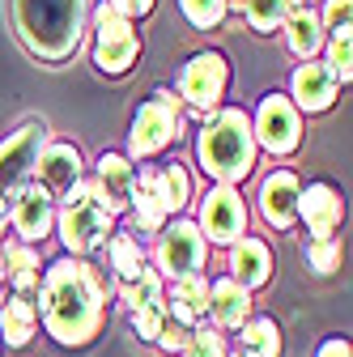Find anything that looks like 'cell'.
Wrapping results in <instances>:
<instances>
[{"label": "cell", "mask_w": 353, "mask_h": 357, "mask_svg": "<svg viewBox=\"0 0 353 357\" xmlns=\"http://www.w3.org/2000/svg\"><path fill=\"white\" fill-rule=\"evenodd\" d=\"M34 310L52 340H60L64 349H81L90 344L107 319V298L111 285L90 259L81 255H60L56 264L43 268V281L34 289Z\"/></svg>", "instance_id": "obj_1"}, {"label": "cell", "mask_w": 353, "mask_h": 357, "mask_svg": "<svg viewBox=\"0 0 353 357\" xmlns=\"http://www.w3.org/2000/svg\"><path fill=\"white\" fill-rule=\"evenodd\" d=\"M13 30L30 56L60 64L90 30V0H13Z\"/></svg>", "instance_id": "obj_2"}, {"label": "cell", "mask_w": 353, "mask_h": 357, "mask_svg": "<svg viewBox=\"0 0 353 357\" xmlns=\"http://www.w3.org/2000/svg\"><path fill=\"white\" fill-rule=\"evenodd\" d=\"M255 137H251V115L239 107H217L204 115L196 132V162L213 178L217 188H239L243 178L255 170Z\"/></svg>", "instance_id": "obj_3"}, {"label": "cell", "mask_w": 353, "mask_h": 357, "mask_svg": "<svg viewBox=\"0 0 353 357\" xmlns=\"http://www.w3.org/2000/svg\"><path fill=\"white\" fill-rule=\"evenodd\" d=\"M56 234L64 243V255H81V259L107 247V238L115 234V213L107 204V192L90 174L56 204Z\"/></svg>", "instance_id": "obj_4"}, {"label": "cell", "mask_w": 353, "mask_h": 357, "mask_svg": "<svg viewBox=\"0 0 353 357\" xmlns=\"http://www.w3.org/2000/svg\"><path fill=\"white\" fill-rule=\"evenodd\" d=\"M183 132V102L170 85H158L153 94L141 102V111L132 115V128H128V162L132 166H149L158 153H166Z\"/></svg>", "instance_id": "obj_5"}, {"label": "cell", "mask_w": 353, "mask_h": 357, "mask_svg": "<svg viewBox=\"0 0 353 357\" xmlns=\"http://www.w3.org/2000/svg\"><path fill=\"white\" fill-rule=\"evenodd\" d=\"M90 22H94V64H98V73L123 77L132 64H137V56H141V30H137V22L119 17L107 0L90 9Z\"/></svg>", "instance_id": "obj_6"}, {"label": "cell", "mask_w": 353, "mask_h": 357, "mask_svg": "<svg viewBox=\"0 0 353 357\" xmlns=\"http://www.w3.org/2000/svg\"><path fill=\"white\" fill-rule=\"evenodd\" d=\"M204 259H209V243L200 238V230H196L192 217H170L166 226L158 230L153 264H158L162 277H170V281L192 277V273H200V268H204Z\"/></svg>", "instance_id": "obj_7"}, {"label": "cell", "mask_w": 353, "mask_h": 357, "mask_svg": "<svg viewBox=\"0 0 353 357\" xmlns=\"http://www.w3.org/2000/svg\"><path fill=\"white\" fill-rule=\"evenodd\" d=\"M251 137H255V149H269L273 158H290L302 145V115L290 102V94L273 89V94L260 98L255 119H251Z\"/></svg>", "instance_id": "obj_8"}, {"label": "cell", "mask_w": 353, "mask_h": 357, "mask_svg": "<svg viewBox=\"0 0 353 357\" xmlns=\"http://www.w3.org/2000/svg\"><path fill=\"white\" fill-rule=\"evenodd\" d=\"M47 145V123L43 119H30L22 123L13 137L0 145V200H9L34 178V166H38V153Z\"/></svg>", "instance_id": "obj_9"}, {"label": "cell", "mask_w": 353, "mask_h": 357, "mask_svg": "<svg viewBox=\"0 0 353 357\" xmlns=\"http://www.w3.org/2000/svg\"><path fill=\"white\" fill-rule=\"evenodd\" d=\"M230 89V60L222 52H196L179 73V102L213 115Z\"/></svg>", "instance_id": "obj_10"}, {"label": "cell", "mask_w": 353, "mask_h": 357, "mask_svg": "<svg viewBox=\"0 0 353 357\" xmlns=\"http://www.w3.org/2000/svg\"><path fill=\"white\" fill-rule=\"evenodd\" d=\"M196 230H200L204 243H222V247L239 243V238L247 234V200H243V192H239V188H217V183H213V188L200 196Z\"/></svg>", "instance_id": "obj_11"}, {"label": "cell", "mask_w": 353, "mask_h": 357, "mask_svg": "<svg viewBox=\"0 0 353 357\" xmlns=\"http://www.w3.org/2000/svg\"><path fill=\"white\" fill-rule=\"evenodd\" d=\"M81 178H85V158H81V149L68 145V141H47V145H43V153H38V166H34V178H30V183H38L43 192L60 204V200L81 183Z\"/></svg>", "instance_id": "obj_12"}, {"label": "cell", "mask_w": 353, "mask_h": 357, "mask_svg": "<svg viewBox=\"0 0 353 357\" xmlns=\"http://www.w3.org/2000/svg\"><path fill=\"white\" fill-rule=\"evenodd\" d=\"M56 230V200L43 192L38 183H26L17 196H13V217H9V234L17 243H30L38 247Z\"/></svg>", "instance_id": "obj_13"}, {"label": "cell", "mask_w": 353, "mask_h": 357, "mask_svg": "<svg viewBox=\"0 0 353 357\" xmlns=\"http://www.w3.org/2000/svg\"><path fill=\"white\" fill-rule=\"evenodd\" d=\"M298 221L311 238H336L340 221H345V196L332 188V183H311L298 192Z\"/></svg>", "instance_id": "obj_14"}, {"label": "cell", "mask_w": 353, "mask_h": 357, "mask_svg": "<svg viewBox=\"0 0 353 357\" xmlns=\"http://www.w3.org/2000/svg\"><path fill=\"white\" fill-rule=\"evenodd\" d=\"M336 89L340 85L332 81V73H328L324 60H302L294 68V77H290V102L298 107V115L302 111L306 115H324L336 102Z\"/></svg>", "instance_id": "obj_15"}, {"label": "cell", "mask_w": 353, "mask_h": 357, "mask_svg": "<svg viewBox=\"0 0 353 357\" xmlns=\"http://www.w3.org/2000/svg\"><path fill=\"white\" fill-rule=\"evenodd\" d=\"M298 192H302V183H298L294 170H273L269 178H264V188H260V213H264V221L277 226V230L298 226Z\"/></svg>", "instance_id": "obj_16"}, {"label": "cell", "mask_w": 353, "mask_h": 357, "mask_svg": "<svg viewBox=\"0 0 353 357\" xmlns=\"http://www.w3.org/2000/svg\"><path fill=\"white\" fill-rule=\"evenodd\" d=\"M209 319H213L217 332H239L251 319V294L234 277L209 281Z\"/></svg>", "instance_id": "obj_17"}, {"label": "cell", "mask_w": 353, "mask_h": 357, "mask_svg": "<svg viewBox=\"0 0 353 357\" xmlns=\"http://www.w3.org/2000/svg\"><path fill=\"white\" fill-rule=\"evenodd\" d=\"M230 277L251 294V289H264L273 281V251L264 238H251L243 234L239 243H230Z\"/></svg>", "instance_id": "obj_18"}, {"label": "cell", "mask_w": 353, "mask_h": 357, "mask_svg": "<svg viewBox=\"0 0 353 357\" xmlns=\"http://www.w3.org/2000/svg\"><path fill=\"white\" fill-rule=\"evenodd\" d=\"M166 315H170L174 324H183V328L209 324V277H204V273H192V277L170 281Z\"/></svg>", "instance_id": "obj_19"}, {"label": "cell", "mask_w": 353, "mask_h": 357, "mask_svg": "<svg viewBox=\"0 0 353 357\" xmlns=\"http://www.w3.org/2000/svg\"><path fill=\"white\" fill-rule=\"evenodd\" d=\"M94 183L107 192V204H111V213L119 217V213H128V200H132V183H137V166H132L123 153H103L98 162H94Z\"/></svg>", "instance_id": "obj_20"}, {"label": "cell", "mask_w": 353, "mask_h": 357, "mask_svg": "<svg viewBox=\"0 0 353 357\" xmlns=\"http://www.w3.org/2000/svg\"><path fill=\"white\" fill-rule=\"evenodd\" d=\"M5 281H9L22 298H34V289H38V281H43L38 247L17 243V238H5Z\"/></svg>", "instance_id": "obj_21"}, {"label": "cell", "mask_w": 353, "mask_h": 357, "mask_svg": "<svg viewBox=\"0 0 353 357\" xmlns=\"http://www.w3.org/2000/svg\"><path fill=\"white\" fill-rule=\"evenodd\" d=\"M38 332V310H34V298H22L13 294L9 302H0V344L9 349H26Z\"/></svg>", "instance_id": "obj_22"}, {"label": "cell", "mask_w": 353, "mask_h": 357, "mask_svg": "<svg viewBox=\"0 0 353 357\" xmlns=\"http://www.w3.org/2000/svg\"><path fill=\"white\" fill-rule=\"evenodd\" d=\"M281 30H285V43H290V52L298 56V60H315L320 52H324V26H320V13L311 9V5H302V9H294L285 22H281Z\"/></svg>", "instance_id": "obj_23"}, {"label": "cell", "mask_w": 353, "mask_h": 357, "mask_svg": "<svg viewBox=\"0 0 353 357\" xmlns=\"http://www.w3.org/2000/svg\"><path fill=\"white\" fill-rule=\"evenodd\" d=\"M107 259H111L115 285H123V281H132V277H141L145 268H149L141 238H137V234H128V230H115V234L107 238Z\"/></svg>", "instance_id": "obj_24"}, {"label": "cell", "mask_w": 353, "mask_h": 357, "mask_svg": "<svg viewBox=\"0 0 353 357\" xmlns=\"http://www.w3.org/2000/svg\"><path fill=\"white\" fill-rule=\"evenodd\" d=\"M239 332H243L239 336V353L243 357H281V328H277V319L251 315Z\"/></svg>", "instance_id": "obj_25"}, {"label": "cell", "mask_w": 353, "mask_h": 357, "mask_svg": "<svg viewBox=\"0 0 353 357\" xmlns=\"http://www.w3.org/2000/svg\"><path fill=\"white\" fill-rule=\"evenodd\" d=\"M158 196H162V204H166L170 217H179L188 208V200H192V178H188V170L179 162L158 166Z\"/></svg>", "instance_id": "obj_26"}, {"label": "cell", "mask_w": 353, "mask_h": 357, "mask_svg": "<svg viewBox=\"0 0 353 357\" xmlns=\"http://www.w3.org/2000/svg\"><path fill=\"white\" fill-rule=\"evenodd\" d=\"M119 298H123V306H128V310L149 306V302H162V298H166V281H162L158 268L149 264L141 277H132V281H123V285H119Z\"/></svg>", "instance_id": "obj_27"}, {"label": "cell", "mask_w": 353, "mask_h": 357, "mask_svg": "<svg viewBox=\"0 0 353 357\" xmlns=\"http://www.w3.org/2000/svg\"><path fill=\"white\" fill-rule=\"evenodd\" d=\"M243 13H247V26L251 30L273 34L290 17V0H243Z\"/></svg>", "instance_id": "obj_28"}, {"label": "cell", "mask_w": 353, "mask_h": 357, "mask_svg": "<svg viewBox=\"0 0 353 357\" xmlns=\"http://www.w3.org/2000/svg\"><path fill=\"white\" fill-rule=\"evenodd\" d=\"M132 315V332H137V340H145V344H153L158 336H162V328H166V298L162 302H149V306H137V310H128Z\"/></svg>", "instance_id": "obj_29"}, {"label": "cell", "mask_w": 353, "mask_h": 357, "mask_svg": "<svg viewBox=\"0 0 353 357\" xmlns=\"http://www.w3.org/2000/svg\"><path fill=\"white\" fill-rule=\"evenodd\" d=\"M179 357H230V349H226V336L217 328L200 324V328H192V340H188V349Z\"/></svg>", "instance_id": "obj_30"}, {"label": "cell", "mask_w": 353, "mask_h": 357, "mask_svg": "<svg viewBox=\"0 0 353 357\" xmlns=\"http://www.w3.org/2000/svg\"><path fill=\"white\" fill-rule=\"evenodd\" d=\"M179 9H183V17L192 22V26H200V30H213V26H222L226 22V0H179Z\"/></svg>", "instance_id": "obj_31"}, {"label": "cell", "mask_w": 353, "mask_h": 357, "mask_svg": "<svg viewBox=\"0 0 353 357\" xmlns=\"http://www.w3.org/2000/svg\"><path fill=\"white\" fill-rule=\"evenodd\" d=\"M324 47H328L324 64H328L332 81H336V85H349V81H353V43H349V38H328Z\"/></svg>", "instance_id": "obj_32"}, {"label": "cell", "mask_w": 353, "mask_h": 357, "mask_svg": "<svg viewBox=\"0 0 353 357\" xmlns=\"http://www.w3.org/2000/svg\"><path fill=\"white\" fill-rule=\"evenodd\" d=\"M349 22H353V0H328L320 13L324 38H349Z\"/></svg>", "instance_id": "obj_33"}, {"label": "cell", "mask_w": 353, "mask_h": 357, "mask_svg": "<svg viewBox=\"0 0 353 357\" xmlns=\"http://www.w3.org/2000/svg\"><path fill=\"white\" fill-rule=\"evenodd\" d=\"M306 264H311L315 268V273H336V268H340V243L336 238H311V243H306Z\"/></svg>", "instance_id": "obj_34"}, {"label": "cell", "mask_w": 353, "mask_h": 357, "mask_svg": "<svg viewBox=\"0 0 353 357\" xmlns=\"http://www.w3.org/2000/svg\"><path fill=\"white\" fill-rule=\"evenodd\" d=\"M188 340H192V328H183V324H174V319H166V328H162V336L153 340L162 353H183L188 349Z\"/></svg>", "instance_id": "obj_35"}, {"label": "cell", "mask_w": 353, "mask_h": 357, "mask_svg": "<svg viewBox=\"0 0 353 357\" xmlns=\"http://www.w3.org/2000/svg\"><path fill=\"white\" fill-rule=\"evenodd\" d=\"M107 5H111L119 17H128V22H141V17H149V13H153L158 0H107Z\"/></svg>", "instance_id": "obj_36"}, {"label": "cell", "mask_w": 353, "mask_h": 357, "mask_svg": "<svg viewBox=\"0 0 353 357\" xmlns=\"http://www.w3.org/2000/svg\"><path fill=\"white\" fill-rule=\"evenodd\" d=\"M315 357H353V349H349V340L345 336H328L324 344H320V353Z\"/></svg>", "instance_id": "obj_37"}, {"label": "cell", "mask_w": 353, "mask_h": 357, "mask_svg": "<svg viewBox=\"0 0 353 357\" xmlns=\"http://www.w3.org/2000/svg\"><path fill=\"white\" fill-rule=\"evenodd\" d=\"M9 217H13V204H9V200H0V243L9 238Z\"/></svg>", "instance_id": "obj_38"}, {"label": "cell", "mask_w": 353, "mask_h": 357, "mask_svg": "<svg viewBox=\"0 0 353 357\" xmlns=\"http://www.w3.org/2000/svg\"><path fill=\"white\" fill-rule=\"evenodd\" d=\"M0 285H5V247H0Z\"/></svg>", "instance_id": "obj_39"}, {"label": "cell", "mask_w": 353, "mask_h": 357, "mask_svg": "<svg viewBox=\"0 0 353 357\" xmlns=\"http://www.w3.org/2000/svg\"><path fill=\"white\" fill-rule=\"evenodd\" d=\"M234 357H243V353H234Z\"/></svg>", "instance_id": "obj_40"}]
</instances>
